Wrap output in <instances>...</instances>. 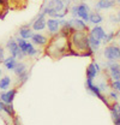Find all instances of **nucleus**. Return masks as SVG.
Here are the masks:
<instances>
[{
    "mask_svg": "<svg viewBox=\"0 0 120 125\" xmlns=\"http://www.w3.org/2000/svg\"><path fill=\"white\" fill-rule=\"evenodd\" d=\"M69 35L67 32L60 31L59 34L53 35L49 37V41L45 47L46 55L49 58L58 60L70 54V43H69Z\"/></svg>",
    "mask_w": 120,
    "mask_h": 125,
    "instance_id": "f257e3e1",
    "label": "nucleus"
},
{
    "mask_svg": "<svg viewBox=\"0 0 120 125\" xmlns=\"http://www.w3.org/2000/svg\"><path fill=\"white\" fill-rule=\"evenodd\" d=\"M70 54L77 57H94V52L89 45L88 31L73 30L69 35Z\"/></svg>",
    "mask_w": 120,
    "mask_h": 125,
    "instance_id": "f03ea898",
    "label": "nucleus"
},
{
    "mask_svg": "<svg viewBox=\"0 0 120 125\" xmlns=\"http://www.w3.org/2000/svg\"><path fill=\"white\" fill-rule=\"evenodd\" d=\"M64 9H69V7L65 6L64 0H48L47 2L43 4L41 11H42L47 17H54L55 13L62 11Z\"/></svg>",
    "mask_w": 120,
    "mask_h": 125,
    "instance_id": "7ed1b4c3",
    "label": "nucleus"
},
{
    "mask_svg": "<svg viewBox=\"0 0 120 125\" xmlns=\"http://www.w3.org/2000/svg\"><path fill=\"white\" fill-rule=\"evenodd\" d=\"M103 67H105V73H107L109 82L120 79V62L106 60L103 62Z\"/></svg>",
    "mask_w": 120,
    "mask_h": 125,
    "instance_id": "20e7f679",
    "label": "nucleus"
},
{
    "mask_svg": "<svg viewBox=\"0 0 120 125\" xmlns=\"http://www.w3.org/2000/svg\"><path fill=\"white\" fill-rule=\"evenodd\" d=\"M103 58L109 62H120V47L118 43H108L103 49Z\"/></svg>",
    "mask_w": 120,
    "mask_h": 125,
    "instance_id": "39448f33",
    "label": "nucleus"
},
{
    "mask_svg": "<svg viewBox=\"0 0 120 125\" xmlns=\"http://www.w3.org/2000/svg\"><path fill=\"white\" fill-rule=\"evenodd\" d=\"M6 51L9 52L10 55L15 57L17 60H23V59L27 57V55L19 49V46H18V43H17V40L13 39V37H11V39L7 40V42H6Z\"/></svg>",
    "mask_w": 120,
    "mask_h": 125,
    "instance_id": "423d86ee",
    "label": "nucleus"
},
{
    "mask_svg": "<svg viewBox=\"0 0 120 125\" xmlns=\"http://www.w3.org/2000/svg\"><path fill=\"white\" fill-rule=\"evenodd\" d=\"M46 24H47V16L42 11H40L30 23L34 31H43L46 29Z\"/></svg>",
    "mask_w": 120,
    "mask_h": 125,
    "instance_id": "0eeeda50",
    "label": "nucleus"
},
{
    "mask_svg": "<svg viewBox=\"0 0 120 125\" xmlns=\"http://www.w3.org/2000/svg\"><path fill=\"white\" fill-rule=\"evenodd\" d=\"M46 29H47V32L49 34V36H53V35L59 34L60 31H61L60 19H58V18H53V17H48V18H47Z\"/></svg>",
    "mask_w": 120,
    "mask_h": 125,
    "instance_id": "6e6552de",
    "label": "nucleus"
},
{
    "mask_svg": "<svg viewBox=\"0 0 120 125\" xmlns=\"http://www.w3.org/2000/svg\"><path fill=\"white\" fill-rule=\"evenodd\" d=\"M49 37L50 36H47L45 34H42L41 31H34L30 41L35 45L36 47H41V48H45L49 41Z\"/></svg>",
    "mask_w": 120,
    "mask_h": 125,
    "instance_id": "1a4fd4ad",
    "label": "nucleus"
},
{
    "mask_svg": "<svg viewBox=\"0 0 120 125\" xmlns=\"http://www.w3.org/2000/svg\"><path fill=\"white\" fill-rule=\"evenodd\" d=\"M102 71L101 69V65L97 62H91L87 66V70H85V75H87V79H95V78L99 76V73Z\"/></svg>",
    "mask_w": 120,
    "mask_h": 125,
    "instance_id": "9d476101",
    "label": "nucleus"
},
{
    "mask_svg": "<svg viewBox=\"0 0 120 125\" xmlns=\"http://www.w3.org/2000/svg\"><path fill=\"white\" fill-rule=\"evenodd\" d=\"M90 12H91V11H90V6L87 2L82 1V2L77 4V17L82 18V19H83L84 22H87L88 24H89Z\"/></svg>",
    "mask_w": 120,
    "mask_h": 125,
    "instance_id": "9b49d317",
    "label": "nucleus"
},
{
    "mask_svg": "<svg viewBox=\"0 0 120 125\" xmlns=\"http://www.w3.org/2000/svg\"><path fill=\"white\" fill-rule=\"evenodd\" d=\"M16 95H17L16 88H10L7 90H1L0 92V100L4 104H13Z\"/></svg>",
    "mask_w": 120,
    "mask_h": 125,
    "instance_id": "f8f14e48",
    "label": "nucleus"
},
{
    "mask_svg": "<svg viewBox=\"0 0 120 125\" xmlns=\"http://www.w3.org/2000/svg\"><path fill=\"white\" fill-rule=\"evenodd\" d=\"M109 112H110V117L112 120L115 125H120V104L119 101L112 102V105L108 107Z\"/></svg>",
    "mask_w": 120,
    "mask_h": 125,
    "instance_id": "ddd939ff",
    "label": "nucleus"
},
{
    "mask_svg": "<svg viewBox=\"0 0 120 125\" xmlns=\"http://www.w3.org/2000/svg\"><path fill=\"white\" fill-rule=\"evenodd\" d=\"M88 34L91 35L92 37H95V39L102 41L103 37H105L106 31H105V29H103V27H101V24H100V25H92V28H89Z\"/></svg>",
    "mask_w": 120,
    "mask_h": 125,
    "instance_id": "4468645a",
    "label": "nucleus"
},
{
    "mask_svg": "<svg viewBox=\"0 0 120 125\" xmlns=\"http://www.w3.org/2000/svg\"><path fill=\"white\" fill-rule=\"evenodd\" d=\"M117 4L112 0H97L95 4V10L96 11H103V10H109L115 7Z\"/></svg>",
    "mask_w": 120,
    "mask_h": 125,
    "instance_id": "2eb2a0df",
    "label": "nucleus"
},
{
    "mask_svg": "<svg viewBox=\"0 0 120 125\" xmlns=\"http://www.w3.org/2000/svg\"><path fill=\"white\" fill-rule=\"evenodd\" d=\"M32 34H34V30H32L30 24H24L18 29V36L24 39V40H30Z\"/></svg>",
    "mask_w": 120,
    "mask_h": 125,
    "instance_id": "dca6fc26",
    "label": "nucleus"
},
{
    "mask_svg": "<svg viewBox=\"0 0 120 125\" xmlns=\"http://www.w3.org/2000/svg\"><path fill=\"white\" fill-rule=\"evenodd\" d=\"M71 21H72L73 30H80V31H88L89 30L88 23H87V22H84L82 18L76 17V18H71Z\"/></svg>",
    "mask_w": 120,
    "mask_h": 125,
    "instance_id": "f3484780",
    "label": "nucleus"
},
{
    "mask_svg": "<svg viewBox=\"0 0 120 125\" xmlns=\"http://www.w3.org/2000/svg\"><path fill=\"white\" fill-rule=\"evenodd\" d=\"M103 22V17L100 13V11H91L89 16V23L92 25H100Z\"/></svg>",
    "mask_w": 120,
    "mask_h": 125,
    "instance_id": "a211bd4d",
    "label": "nucleus"
},
{
    "mask_svg": "<svg viewBox=\"0 0 120 125\" xmlns=\"http://www.w3.org/2000/svg\"><path fill=\"white\" fill-rule=\"evenodd\" d=\"M17 62H18V60L16 59L15 57H12V55H7V57L4 59L2 65H4V67H5L7 71H13V69H15Z\"/></svg>",
    "mask_w": 120,
    "mask_h": 125,
    "instance_id": "6ab92c4d",
    "label": "nucleus"
},
{
    "mask_svg": "<svg viewBox=\"0 0 120 125\" xmlns=\"http://www.w3.org/2000/svg\"><path fill=\"white\" fill-rule=\"evenodd\" d=\"M60 25H61V31L64 32H72L73 31V25H72V21L71 19H66L65 18H60Z\"/></svg>",
    "mask_w": 120,
    "mask_h": 125,
    "instance_id": "aec40b11",
    "label": "nucleus"
},
{
    "mask_svg": "<svg viewBox=\"0 0 120 125\" xmlns=\"http://www.w3.org/2000/svg\"><path fill=\"white\" fill-rule=\"evenodd\" d=\"M88 37H89V45H90L91 51L94 52V54L97 53V52L100 51L101 46H102V41H101V40H97V39H95V37H92L89 34H88Z\"/></svg>",
    "mask_w": 120,
    "mask_h": 125,
    "instance_id": "412c9836",
    "label": "nucleus"
},
{
    "mask_svg": "<svg viewBox=\"0 0 120 125\" xmlns=\"http://www.w3.org/2000/svg\"><path fill=\"white\" fill-rule=\"evenodd\" d=\"M10 11V1L0 0V19H4Z\"/></svg>",
    "mask_w": 120,
    "mask_h": 125,
    "instance_id": "4be33fe9",
    "label": "nucleus"
},
{
    "mask_svg": "<svg viewBox=\"0 0 120 125\" xmlns=\"http://www.w3.org/2000/svg\"><path fill=\"white\" fill-rule=\"evenodd\" d=\"M11 84H12V78L10 76H2L0 78V92L10 89Z\"/></svg>",
    "mask_w": 120,
    "mask_h": 125,
    "instance_id": "5701e85b",
    "label": "nucleus"
},
{
    "mask_svg": "<svg viewBox=\"0 0 120 125\" xmlns=\"http://www.w3.org/2000/svg\"><path fill=\"white\" fill-rule=\"evenodd\" d=\"M28 69H27V65H25V62H23V60H18L17 64H16L15 69H13V73H15L16 76H19L20 73H23V72H25Z\"/></svg>",
    "mask_w": 120,
    "mask_h": 125,
    "instance_id": "b1692460",
    "label": "nucleus"
},
{
    "mask_svg": "<svg viewBox=\"0 0 120 125\" xmlns=\"http://www.w3.org/2000/svg\"><path fill=\"white\" fill-rule=\"evenodd\" d=\"M2 113H5L10 118H16V111L13 107V104H4Z\"/></svg>",
    "mask_w": 120,
    "mask_h": 125,
    "instance_id": "393cba45",
    "label": "nucleus"
},
{
    "mask_svg": "<svg viewBox=\"0 0 120 125\" xmlns=\"http://www.w3.org/2000/svg\"><path fill=\"white\" fill-rule=\"evenodd\" d=\"M115 36H117V32L115 31H109V32H106L105 37L102 40V45H108V43H112L114 40H115Z\"/></svg>",
    "mask_w": 120,
    "mask_h": 125,
    "instance_id": "a878e982",
    "label": "nucleus"
},
{
    "mask_svg": "<svg viewBox=\"0 0 120 125\" xmlns=\"http://www.w3.org/2000/svg\"><path fill=\"white\" fill-rule=\"evenodd\" d=\"M29 71L27 70L25 72H23V73H20L19 76H17V83L19 84V85H23L24 83H27L28 82V79H29Z\"/></svg>",
    "mask_w": 120,
    "mask_h": 125,
    "instance_id": "bb28decb",
    "label": "nucleus"
},
{
    "mask_svg": "<svg viewBox=\"0 0 120 125\" xmlns=\"http://www.w3.org/2000/svg\"><path fill=\"white\" fill-rule=\"evenodd\" d=\"M119 97H120V94L118 93L117 90L112 89L110 92H108V99H109V101H110V102H115V101H119Z\"/></svg>",
    "mask_w": 120,
    "mask_h": 125,
    "instance_id": "cd10ccee",
    "label": "nucleus"
},
{
    "mask_svg": "<svg viewBox=\"0 0 120 125\" xmlns=\"http://www.w3.org/2000/svg\"><path fill=\"white\" fill-rule=\"evenodd\" d=\"M97 85H99V88H100V90H101L102 93H107V92H108V88H110L108 79H107V81H101L100 83H97Z\"/></svg>",
    "mask_w": 120,
    "mask_h": 125,
    "instance_id": "c85d7f7f",
    "label": "nucleus"
},
{
    "mask_svg": "<svg viewBox=\"0 0 120 125\" xmlns=\"http://www.w3.org/2000/svg\"><path fill=\"white\" fill-rule=\"evenodd\" d=\"M109 85H110L112 89L117 90L120 94V79H118V81H110L109 82Z\"/></svg>",
    "mask_w": 120,
    "mask_h": 125,
    "instance_id": "c756f323",
    "label": "nucleus"
},
{
    "mask_svg": "<svg viewBox=\"0 0 120 125\" xmlns=\"http://www.w3.org/2000/svg\"><path fill=\"white\" fill-rule=\"evenodd\" d=\"M5 58H6V48L0 46V64H2Z\"/></svg>",
    "mask_w": 120,
    "mask_h": 125,
    "instance_id": "7c9ffc66",
    "label": "nucleus"
},
{
    "mask_svg": "<svg viewBox=\"0 0 120 125\" xmlns=\"http://www.w3.org/2000/svg\"><path fill=\"white\" fill-rule=\"evenodd\" d=\"M69 13H71L72 18H76V17H77V5L70 6V9H69Z\"/></svg>",
    "mask_w": 120,
    "mask_h": 125,
    "instance_id": "2f4dec72",
    "label": "nucleus"
},
{
    "mask_svg": "<svg viewBox=\"0 0 120 125\" xmlns=\"http://www.w3.org/2000/svg\"><path fill=\"white\" fill-rule=\"evenodd\" d=\"M109 22H110V23H113V24H119L120 19L118 18V16L110 15V16H109Z\"/></svg>",
    "mask_w": 120,
    "mask_h": 125,
    "instance_id": "473e14b6",
    "label": "nucleus"
},
{
    "mask_svg": "<svg viewBox=\"0 0 120 125\" xmlns=\"http://www.w3.org/2000/svg\"><path fill=\"white\" fill-rule=\"evenodd\" d=\"M2 108H4V102L0 100V113H2Z\"/></svg>",
    "mask_w": 120,
    "mask_h": 125,
    "instance_id": "72a5a7b5",
    "label": "nucleus"
},
{
    "mask_svg": "<svg viewBox=\"0 0 120 125\" xmlns=\"http://www.w3.org/2000/svg\"><path fill=\"white\" fill-rule=\"evenodd\" d=\"M117 16H118V18H119V19H120V10H119V11H118V13H117Z\"/></svg>",
    "mask_w": 120,
    "mask_h": 125,
    "instance_id": "f704fd0d",
    "label": "nucleus"
},
{
    "mask_svg": "<svg viewBox=\"0 0 120 125\" xmlns=\"http://www.w3.org/2000/svg\"><path fill=\"white\" fill-rule=\"evenodd\" d=\"M118 45H119V47H120V36H119V39H118Z\"/></svg>",
    "mask_w": 120,
    "mask_h": 125,
    "instance_id": "c9c22d12",
    "label": "nucleus"
},
{
    "mask_svg": "<svg viewBox=\"0 0 120 125\" xmlns=\"http://www.w3.org/2000/svg\"><path fill=\"white\" fill-rule=\"evenodd\" d=\"M2 77V71H1V70H0V78Z\"/></svg>",
    "mask_w": 120,
    "mask_h": 125,
    "instance_id": "e433bc0d",
    "label": "nucleus"
},
{
    "mask_svg": "<svg viewBox=\"0 0 120 125\" xmlns=\"http://www.w3.org/2000/svg\"><path fill=\"white\" fill-rule=\"evenodd\" d=\"M117 5H119V6H120V0H118V2H117Z\"/></svg>",
    "mask_w": 120,
    "mask_h": 125,
    "instance_id": "4c0bfd02",
    "label": "nucleus"
},
{
    "mask_svg": "<svg viewBox=\"0 0 120 125\" xmlns=\"http://www.w3.org/2000/svg\"><path fill=\"white\" fill-rule=\"evenodd\" d=\"M117 35H119V36H120V29H119V31L117 32Z\"/></svg>",
    "mask_w": 120,
    "mask_h": 125,
    "instance_id": "58836bf2",
    "label": "nucleus"
},
{
    "mask_svg": "<svg viewBox=\"0 0 120 125\" xmlns=\"http://www.w3.org/2000/svg\"><path fill=\"white\" fill-rule=\"evenodd\" d=\"M82 1H84V0H82Z\"/></svg>",
    "mask_w": 120,
    "mask_h": 125,
    "instance_id": "ea45409f",
    "label": "nucleus"
}]
</instances>
